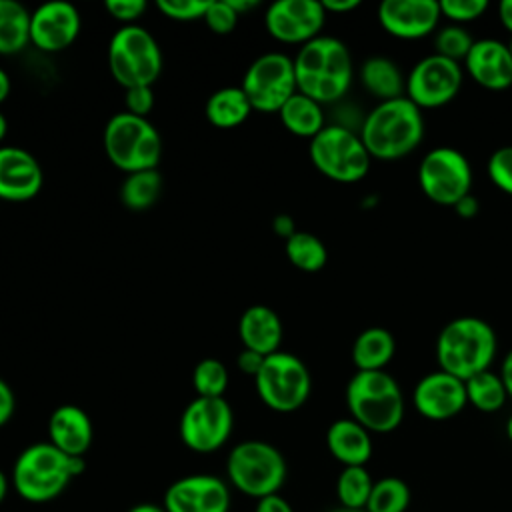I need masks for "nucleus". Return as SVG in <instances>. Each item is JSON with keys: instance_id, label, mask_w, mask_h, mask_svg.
I'll list each match as a JSON object with an SVG mask.
<instances>
[{"instance_id": "f257e3e1", "label": "nucleus", "mask_w": 512, "mask_h": 512, "mask_svg": "<svg viewBox=\"0 0 512 512\" xmlns=\"http://www.w3.org/2000/svg\"><path fill=\"white\" fill-rule=\"evenodd\" d=\"M292 60L298 92L318 104L340 100L352 84V54L348 46L334 36L320 34L300 46Z\"/></svg>"}, {"instance_id": "f03ea898", "label": "nucleus", "mask_w": 512, "mask_h": 512, "mask_svg": "<svg viewBox=\"0 0 512 512\" xmlns=\"http://www.w3.org/2000/svg\"><path fill=\"white\" fill-rule=\"evenodd\" d=\"M358 134L370 158L400 160L420 146L424 116L406 96L378 102L364 118Z\"/></svg>"}, {"instance_id": "7ed1b4c3", "label": "nucleus", "mask_w": 512, "mask_h": 512, "mask_svg": "<svg viewBox=\"0 0 512 512\" xmlns=\"http://www.w3.org/2000/svg\"><path fill=\"white\" fill-rule=\"evenodd\" d=\"M84 468V458L68 456L50 442H36L18 454L10 484L16 494L28 502H50L60 496Z\"/></svg>"}, {"instance_id": "20e7f679", "label": "nucleus", "mask_w": 512, "mask_h": 512, "mask_svg": "<svg viewBox=\"0 0 512 512\" xmlns=\"http://www.w3.org/2000/svg\"><path fill=\"white\" fill-rule=\"evenodd\" d=\"M498 350L494 328L478 316H458L450 320L436 338L438 370L460 378L490 370Z\"/></svg>"}, {"instance_id": "39448f33", "label": "nucleus", "mask_w": 512, "mask_h": 512, "mask_svg": "<svg viewBox=\"0 0 512 512\" xmlns=\"http://www.w3.org/2000/svg\"><path fill=\"white\" fill-rule=\"evenodd\" d=\"M346 406L350 418L376 434L396 430L404 418V394L386 370H356L346 384Z\"/></svg>"}, {"instance_id": "423d86ee", "label": "nucleus", "mask_w": 512, "mask_h": 512, "mask_svg": "<svg viewBox=\"0 0 512 512\" xmlns=\"http://www.w3.org/2000/svg\"><path fill=\"white\" fill-rule=\"evenodd\" d=\"M104 152L124 174L154 170L162 156V138L156 126L128 112L114 114L104 126Z\"/></svg>"}, {"instance_id": "0eeeda50", "label": "nucleus", "mask_w": 512, "mask_h": 512, "mask_svg": "<svg viewBox=\"0 0 512 512\" xmlns=\"http://www.w3.org/2000/svg\"><path fill=\"white\" fill-rule=\"evenodd\" d=\"M288 474L282 452L264 440H244L226 458L228 482L256 500L278 494Z\"/></svg>"}, {"instance_id": "6e6552de", "label": "nucleus", "mask_w": 512, "mask_h": 512, "mask_svg": "<svg viewBox=\"0 0 512 512\" xmlns=\"http://www.w3.org/2000/svg\"><path fill=\"white\" fill-rule=\"evenodd\" d=\"M108 68L124 88L152 86L162 72V52L144 26H120L108 42Z\"/></svg>"}, {"instance_id": "1a4fd4ad", "label": "nucleus", "mask_w": 512, "mask_h": 512, "mask_svg": "<svg viewBox=\"0 0 512 512\" xmlns=\"http://www.w3.org/2000/svg\"><path fill=\"white\" fill-rule=\"evenodd\" d=\"M314 168L340 184L360 182L370 170V154L358 132L342 124H326L308 146Z\"/></svg>"}, {"instance_id": "9d476101", "label": "nucleus", "mask_w": 512, "mask_h": 512, "mask_svg": "<svg viewBox=\"0 0 512 512\" xmlns=\"http://www.w3.org/2000/svg\"><path fill=\"white\" fill-rule=\"evenodd\" d=\"M256 394L274 412H294L306 404L312 378L306 364L292 352L278 350L264 358L254 378Z\"/></svg>"}, {"instance_id": "9b49d317", "label": "nucleus", "mask_w": 512, "mask_h": 512, "mask_svg": "<svg viewBox=\"0 0 512 512\" xmlns=\"http://www.w3.org/2000/svg\"><path fill=\"white\" fill-rule=\"evenodd\" d=\"M240 88L244 90L252 110L280 112V108L298 92L294 60L282 52H266L258 56L244 72Z\"/></svg>"}, {"instance_id": "f8f14e48", "label": "nucleus", "mask_w": 512, "mask_h": 512, "mask_svg": "<svg viewBox=\"0 0 512 512\" xmlns=\"http://www.w3.org/2000/svg\"><path fill=\"white\" fill-rule=\"evenodd\" d=\"M418 186L434 204L454 208L472 188L468 158L452 146L432 148L418 164Z\"/></svg>"}, {"instance_id": "ddd939ff", "label": "nucleus", "mask_w": 512, "mask_h": 512, "mask_svg": "<svg viewBox=\"0 0 512 512\" xmlns=\"http://www.w3.org/2000/svg\"><path fill=\"white\" fill-rule=\"evenodd\" d=\"M234 428V412L224 398L196 396L182 412L178 432L186 448L210 454L222 448Z\"/></svg>"}, {"instance_id": "4468645a", "label": "nucleus", "mask_w": 512, "mask_h": 512, "mask_svg": "<svg viewBox=\"0 0 512 512\" xmlns=\"http://www.w3.org/2000/svg\"><path fill=\"white\" fill-rule=\"evenodd\" d=\"M464 68L460 62L440 54L420 58L406 76L404 96L420 110L446 106L456 98L462 88Z\"/></svg>"}, {"instance_id": "2eb2a0df", "label": "nucleus", "mask_w": 512, "mask_h": 512, "mask_svg": "<svg viewBox=\"0 0 512 512\" xmlns=\"http://www.w3.org/2000/svg\"><path fill=\"white\" fill-rule=\"evenodd\" d=\"M326 10L320 0H276L266 8L264 26L282 44H300L320 36Z\"/></svg>"}, {"instance_id": "dca6fc26", "label": "nucleus", "mask_w": 512, "mask_h": 512, "mask_svg": "<svg viewBox=\"0 0 512 512\" xmlns=\"http://www.w3.org/2000/svg\"><path fill=\"white\" fill-rule=\"evenodd\" d=\"M166 512H228L230 488L212 474H188L172 482L162 502Z\"/></svg>"}, {"instance_id": "f3484780", "label": "nucleus", "mask_w": 512, "mask_h": 512, "mask_svg": "<svg viewBox=\"0 0 512 512\" xmlns=\"http://www.w3.org/2000/svg\"><path fill=\"white\" fill-rule=\"evenodd\" d=\"M80 12L74 4L54 0L30 12V44L42 52H62L80 34Z\"/></svg>"}, {"instance_id": "a211bd4d", "label": "nucleus", "mask_w": 512, "mask_h": 512, "mask_svg": "<svg viewBox=\"0 0 512 512\" xmlns=\"http://www.w3.org/2000/svg\"><path fill=\"white\" fill-rule=\"evenodd\" d=\"M382 30L398 40H420L438 26L440 4L436 0H384L376 12Z\"/></svg>"}, {"instance_id": "6ab92c4d", "label": "nucleus", "mask_w": 512, "mask_h": 512, "mask_svg": "<svg viewBox=\"0 0 512 512\" xmlns=\"http://www.w3.org/2000/svg\"><path fill=\"white\" fill-rule=\"evenodd\" d=\"M412 402L420 416L434 422L458 416L468 404L464 382L442 370H434L416 382Z\"/></svg>"}, {"instance_id": "aec40b11", "label": "nucleus", "mask_w": 512, "mask_h": 512, "mask_svg": "<svg viewBox=\"0 0 512 512\" xmlns=\"http://www.w3.org/2000/svg\"><path fill=\"white\" fill-rule=\"evenodd\" d=\"M44 184L40 162L24 148L0 146V200L26 202Z\"/></svg>"}, {"instance_id": "412c9836", "label": "nucleus", "mask_w": 512, "mask_h": 512, "mask_svg": "<svg viewBox=\"0 0 512 512\" xmlns=\"http://www.w3.org/2000/svg\"><path fill=\"white\" fill-rule=\"evenodd\" d=\"M466 74L486 90H506L512 86V54L508 44L496 38L474 40L464 58Z\"/></svg>"}, {"instance_id": "4be33fe9", "label": "nucleus", "mask_w": 512, "mask_h": 512, "mask_svg": "<svg viewBox=\"0 0 512 512\" xmlns=\"http://www.w3.org/2000/svg\"><path fill=\"white\" fill-rule=\"evenodd\" d=\"M94 428L90 416L74 404L58 406L48 418V442L68 456L84 458L90 450Z\"/></svg>"}, {"instance_id": "5701e85b", "label": "nucleus", "mask_w": 512, "mask_h": 512, "mask_svg": "<svg viewBox=\"0 0 512 512\" xmlns=\"http://www.w3.org/2000/svg\"><path fill=\"white\" fill-rule=\"evenodd\" d=\"M282 320L280 316L264 304L248 306L238 322V336L244 348L254 350L262 356H270L280 350L282 344Z\"/></svg>"}, {"instance_id": "b1692460", "label": "nucleus", "mask_w": 512, "mask_h": 512, "mask_svg": "<svg viewBox=\"0 0 512 512\" xmlns=\"http://www.w3.org/2000/svg\"><path fill=\"white\" fill-rule=\"evenodd\" d=\"M326 446L344 466H364L372 456L370 432L354 418L334 420L326 430Z\"/></svg>"}, {"instance_id": "393cba45", "label": "nucleus", "mask_w": 512, "mask_h": 512, "mask_svg": "<svg viewBox=\"0 0 512 512\" xmlns=\"http://www.w3.org/2000/svg\"><path fill=\"white\" fill-rule=\"evenodd\" d=\"M360 82L378 102L402 98L406 92V76L398 64L386 56H370L360 66Z\"/></svg>"}, {"instance_id": "a878e982", "label": "nucleus", "mask_w": 512, "mask_h": 512, "mask_svg": "<svg viewBox=\"0 0 512 512\" xmlns=\"http://www.w3.org/2000/svg\"><path fill=\"white\" fill-rule=\"evenodd\" d=\"M396 352L394 336L380 326H370L362 330L352 344V362L358 372L384 370Z\"/></svg>"}, {"instance_id": "bb28decb", "label": "nucleus", "mask_w": 512, "mask_h": 512, "mask_svg": "<svg viewBox=\"0 0 512 512\" xmlns=\"http://www.w3.org/2000/svg\"><path fill=\"white\" fill-rule=\"evenodd\" d=\"M204 112L212 126L228 130L244 124L254 110L240 86H224L208 96Z\"/></svg>"}, {"instance_id": "cd10ccee", "label": "nucleus", "mask_w": 512, "mask_h": 512, "mask_svg": "<svg viewBox=\"0 0 512 512\" xmlns=\"http://www.w3.org/2000/svg\"><path fill=\"white\" fill-rule=\"evenodd\" d=\"M282 126L298 136V138H314L324 126V112H322V104H318L316 100L296 92L278 112Z\"/></svg>"}, {"instance_id": "c85d7f7f", "label": "nucleus", "mask_w": 512, "mask_h": 512, "mask_svg": "<svg viewBox=\"0 0 512 512\" xmlns=\"http://www.w3.org/2000/svg\"><path fill=\"white\" fill-rule=\"evenodd\" d=\"M30 44V12L16 0H0V56L22 52Z\"/></svg>"}, {"instance_id": "c756f323", "label": "nucleus", "mask_w": 512, "mask_h": 512, "mask_svg": "<svg viewBox=\"0 0 512 512\" xmlns=\"http://www.w3.org/2000/svg\"><path fill=\"white\" fill-rule=\"evenodd\" d=\"M162 192V176L154 170H142L126 174L120 184V200L128 210L140 212L150 208Z\"/></svg>"}, {"instance_id": "7c9ffc66", "label": "nucleus", "mask_w": 512, "mask_h": 512, "mask_svg": "<svg viewBox=\"0 0 512 512\" xmlns=\"http://www.w3.org/2000/svg\"><path fill=\"white\" fill-rule=\"evenodd\" d=\"M466 388V400L480 412H496L504 406L508 392L504 388V382L500 374L492 370L478 372L464 380Z\"/></svg>"}, {"instance_id": "2f4dec72", "label": "nucleus", "mask_w": 512, "mask_h": 512, "mask_svg": "<svg viewBox=\"0 0 512 512\" xmlns=\"http://www.w3.org/2000/svg\"><path fill=\"white\" fill-rule=\"evenodd\" d=\"M284 250L290 264L302 272H318L326 266V260H328L324 242L318 236L302 230H296L286 240Z\"/></svg>"}, {"instance_id": "473e14b6", "label": "nucleus", "mask_w": 512, "mask_h": 512, "mask_svg": "<svg viewBox=\"0 0 512 512\" xmlns=\"http://www.w3.org/2000/svg\"><path fill=\"white\" fill-rule=\"evenodd\" d=\"M374 480L366 466H344L336 480V496L340 506L364 510L372 492Z\"/></svg>"}, {"instance_id": "72a5a7b5", "label": "nucleus", "mask_w": 512, "mask_h": 512, "mask_svg": "<svg viewBox=\"0 0 512 512\" xmlns=\"http://www.w3.org/2000/svg\"><path fill=\"white\" fill-rule=\"evenodd\" d=\"M410 504V488L396 476L376 480L366 504V512H406Z\"/></svg>"}, {"instance_id": "f704fd0d", "label": "nucleus", "mask_w": 512, "mask_h": 512, "mask_svg": "<svg viewBox=\"0 0 512 512\" xmlns=\"http://www.w3.org/2000/svg\"><path fill=\"white\" fill-rule=\"evenodd\" d=\"M192 388L202 398H224L228 388V368L216 358L200 360L192 370Z\"/></svg>"}, {"instance_id": "c9c22d12", "label": "nucleus", "mask_w": 512, "mask_h": 512, "mask_svg": "<svg viewBox=\"0 0 512 512\" xmlns=\"http://www.w3.org/2000/svg\"><path fill=\"white\" fill-rule=\"evenodd\" d=\"M472 44H474V38L470 36V32L464 26L448 24V26L440 28L434 36V48H436L434 54H440L454 62H464Z\"/></svg>"}, {"instance_id": "e433bc0d", "label": "nucleus", "mask_w": 512, "mask_h": 512, "mask_svg": "<svg viewBox=\"0 0 512 512\" xmlns=\"http://www.w3.org/2000/svg\"><path fill=\"white\" fill-rule=\"evenodd\" d=\"M486 174L498 190L512 196V144L500 146L490 154Z\"/></svg>"}, {"instance_id": "4c0bfd02", "label": "nucleus", "mask_w": 512, "mask_h": 512, "mask_svg": "<svg viewBox=\"0 0 512 512\" xmlns=\"http://www.w3.org/2000/svg\"><path fill=\"white\" fill-rule=\"evenodd\" d=\"M438 4H440V14L458 26H464L468 22L482 18L490 8L488 0H442Z\"/></svg>"}, {"instance_id": "58836bf2", "label": "nucleus", "mask_w": 512, "mask_h": 512, "mask_svg": "<svg viewBox=\"0 0 512 512\" xmlns=\"http://www.w3.org/2000/svg\"><path fill=\"white\" fill-rule=\"evenodd\" d=\"M208 4V0H158L156 8L162 12V16L170 20L194 22L204 20Z\"/></svg>"}, {"instance_id": "ea45409f", "label": "nucleus", "mask_w": 512, "mask_h": 512, "mask_svg": "<svg viewBox=\"0 0 512 512\" xmlns=\"http://www.w3.org/2000/svg\"><path fill=\"white\" fill-rule=\"evenodd\" d=\"M238 14L236 10L230 6L228 0H220V2H210L208 4V10L204 14V22L206 26L214 32V34H230L236 24H238Z\"/></svg>"}, {"instance_id": "a19ab883", "label": "nucleus", "mask_w": 512, "mask_h": 512, "mask_svg": "<svg viewBox=\"0 0 512 512\" xmlns=\"http://www.w3.org/2000/svg\"><path fill=\"white\" fill-rule=\"evenodd\" d=\"M104 8L122 26H134L144 16L148 4L144 0H106Z\"/></svg>"}, {"instance_id": "79ce46f5", "label": "nucleus", "mask_w": 512, "mask_h": 512, "mask_svg": "<svg viewBox=\"0 0 512 512\" xmlns=\"http://www.w3.org/2000/svg\"><path fill=\"white\" fill-rule=\"evenodd\" d=\"M124 106H126L124 112L148 118V114L154 108V90H152V86L128 88L126 96H124Z\"/></svg>"}, {"instance_id": "37998d69", "label": "nucleus", "mask_w": 512, "mask_h": 512, "mask_svg": "<svg viewBox=\"0 0 512 512\" xmlns=\"http://www.w3.org/2000/svg\"><path fill=\"white\" fill-rule=\"evenodd\" d=\"M264 358H266V356H262V354L254 352V350L242 348V352H240L238 358H236V366H238V370H240L242 374H248V376L256 378V374L260 372V368H262V364H264Z\"/></svg>"}, {"instance_id": "c03bdc74", "label": "nucleus", "mask_w": 512, "mask_h": 512, "mask_svg": "<svg viewBox=\"0 0 512 512\" xmlns=\"http://www.w3.org/2000/svg\"><path fill=\"white\" fill-rule=\"evenodd\" d=\"M14 408H16L14 392L8 386V382L0 378V428L10 422V418L14 414Z\"/></svg>"}, {"instance_id": "a18cd8bd", "label": "nucleus", "mask_w": 512, "mask_h": 512, "mask_svg": "<svg viewBox=\"0 0 512 512\" xmlns=\"http://www.w3.org/2000/svg\"><path fill=\"white\" fill-rule=\"evenodd\" d=\"M254 512H294V510L286 498H282L280 494H272V496L260 498L256 502Z\"/></svg>"}, {"instance_id": "49530a36", "label": "nucleus", "mask_w": 512, "mask_h": 512, "mask_svg": "<svg viewBox=\"0 0 512 512\" xmlns=\"http://www.w3.org/2000/svg\"><path fill=\"white\" fill-rule=\"evenodd\" d=\"M454 210H456V214H458L460 218H474V216L478 214V210H480L478 198L470 192V194H466L462 200H458V202L454 204Z\"/></svg>"}, {"instance_id": "de8ad7c7", "label": "nucleus", "mask_w": 512, "mask_h": 512, "mask_svg": "<svg viewBox=\"0 0 512 512\" xmlns=\"http://www.w3.org/2000/svg\"><path fill=\"white\" fill-rule=\"evenodd\" d=\"M326 14H346L360 6V0H320Z\"/></svg>"}, {"instance_id": "09e8293b", "label": "nucleus", "mask_w": 512, "mask_h": 512, "mask_svg": "<svg viewBox=\"0 0 512 512\" xmlns=\"http://www.w3.org/2000/svg\"><path fill=\"white\" fill-rule=\"evenodd\" d=\"M272 228L278 236H282L284 240H288L296 228H294V220L288 216V214H278L274 220H272Z\"/></svg>"}, {"instance_id": "8fccbe9b", "label": "nucleus", "mask_w": 512, "mask_h": 512, "mask_svg": "<svg viewBox=\"0 0 512 512\" xmlns=\"http://www.w3.org/2000/svg\"><path fill=\"white\" fill-rule=\"evenodd\" d=\"M500 378L504 382V388L508 392V398H512V348L506 352V356L502 358V364H500Z\"/></svg>"}, {"instance_id": "3c124183", "label": "nucleus", "mask_w": 512, "mask_h": 512, "mask_svg": "<svg viewBox=\"0 0 512 512\" xmlns=\"http://www.w3.org/2000/svg\"><path fill=\"white\" fill-rule=\"evenodd\" d=\"M498 20L512 34V0H502L498 4Z\"/></svg>"}, {"instance_id": "603ef678", "label": "nucleus", "mask_w": 512, "mask_h": 512, "mask_svg": "<svg viewBox=\"0 0 512 512\" xmlns=\"http://www.w3.org/2000/svg\"><path fill=\"white\" fill-rule=\"evenodd\" d=\"M10 90H12L10 76H8V72L0 66V104L10 96Z\"/></svg>"}, {"instance_id": "864d4df0", "label": "nucleus", "mask_w": 512, "mask_h": 512, "mask_svg": "<svg viewBox=\"0 0 512 512\" xmlns=\"http://www.w3.org/2000/svg\"><path fill=\"white\" fill-rule=\"evenodd\" d=\"M230 2V6L236 10V14L240 16V14H244V12H248V10H252V8H256L260 2L258 0H228Z\"/></svg>"}, {"instance_id": "5fc2aeb1", "label": "nucleus", "mask_w": 512, "mask_h": 512, "mask_svg": "<svg viewBox=\"0 0 512 512\" xmlns=\"http://www.w3.org/2000/svg\"><path fill=\"white\" fill-rule=\"evenodd\" d=\"M128 512H166V510H164V506H156V504H150V502H142V504L132 506Z\"/></svg>"}, {"instance_id": "6e6d98bb", "label": "nucleus", "mask_w": 512, "mask_h": 512, "mask_svg": "<svg viewBox=\"0 0 512 512\" xmlns=\"http://www.w3.org/2000/svg\"><path fill=\"white\" fill-rule=\"evenodd\" d=\"M8 486H10L8 476L0 470V504H2V500L6 498V494H8Z\"/></svg>"}, {"instance_id": "4d7b16f0", "label": "nucleus", "mask_w": 512, "mask_h": 512, "mask_svg": "<svg viewBox=\"0 0 512 512\" xmlns=\"http://www.w3.org/2000/svg\"><path fill=\"white\" fill-rule=\"evenodd\" d=\"M6 132H8V120H6L4 112L0 110V142L6 138Z\"/></svg>"}, {"instance_id": "13d9d810", "label": "nucleus", "mask_w": 512, "mask_h": 512, "mask_svg": "<svg viewBox=\"0 0 512 512\" xmlns=\"http://www.w3.org/2000/svg\"><path fill=\"white\" fill-rule=\"evenodd\" d=\"M506 436H508V440L512 442V416L506 420Z\"/></svg>"}, {"instance_id": "bf43d9fd", "label": "nucleus", "mask_w": 512, "mask_h": 512, "mask_svg": "<svg viewBox=\"0 0 512 512\" xmlns=\"http://www.w3.org/2000/svg\"><path fill=\"white\" fill-rule=\"evenodd\" d=\"M330 512H366V510H354V508H344V506H338V508H334V510H330Z\"/></svg>"}, {"instance_id": "052dcab7", "label": "nucleus", "mask_w": 512, "mask_h": 512, "mask_svg": "<svg viewBox=\"0 0 512 512\" xmlns=\"http://www.w3.org/2000/svg\"><path fill=\"white\" fill-rule=\"evenodd\" d=\"M508 48H510V54H512V38H510V42H508Z\"/></svg>"}]
</instances>
